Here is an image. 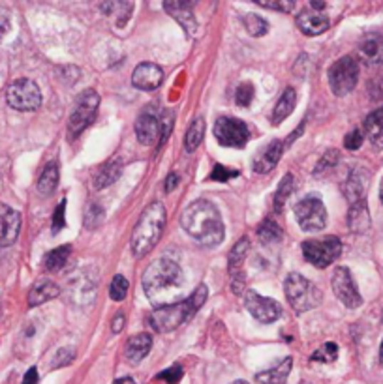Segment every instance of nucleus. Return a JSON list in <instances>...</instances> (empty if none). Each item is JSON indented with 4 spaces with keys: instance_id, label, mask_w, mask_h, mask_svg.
<instances>
[{
    "instance_id": "f257e3e1",
    "label": "nucleus",
    "mask_w": 383,
    "mask_h": 384,
    "mask_svg": "<svg viewBox=\"0 0 383 384\" xmlns=\"http://www.w3.org/2000/svg\"><path fill=\"white\" fill-rule=\"evenodd\" d=\"M184 272L171 259L150 262L143 274L145 294L156 307L177 304V298H181V292L184 291Z\"/></svg>"
},
{
    "instance_id": "f03ea898",
    "label": "nucleus",
    "mask_w": 383,
    "mask_h": 384,
    "mask_svg": "<svg viewBox=\"0 0 383 384\" xmlns=\"http://www.w3.org/2000/svg\"><path fill=\"white\" fill-rule=\"evenodd\" d=\"M182 229L205 247H214L224 240V221L211 201H194L181 218Z\"/></svg>"
},
{
    "instance_id": "7ed1b4c3",
    "label": "nucleus",
    "mask_w": 383,
    "mask_h": 384,
    "mask_svg": "<svg viewBox=\"0 0 383 384\" xmlns=\"http://www.w3.org/2000/svg\"><path fill=\"white\" fill-rule=\"evenodd\" d=\"M207 285H199L196 291L192 292L190 298H184L181 302L171 304V306L156 307L152 315L149 317V326L156 332H173L177 328L190 321L197 313V309L207 300Z\"/></svg>"
},
{
    "instance_id": "20e7f679",
    "label": "nucleus",
    "mask_w": 383,
    "mask_h": 384,
    "mask_svg": "<svg viewBox=\"0 0 383 384\" xmlns=\"http://www.w3.org/2000/svg\"><path fill=\"white\" fill-rule=\"evenodd\" d=\"M166 225V208L162 203L154 201L147 206L141 218L137 220V225L134 229V235H132V253L135 257L147 255L149 251H152V247L158 244L162 236V230Z\"/></svg>"
},
{
    "instance_id": "39448f33",
    "label": "nucleus",
    "mask_w": 383,
    "mask_h": 384,
    "mask_svg": "<svg viewBox=\"0 0 383 384\" xmlns=\"http://www.w3.org/2000/svg\"><path fill=\"white\" fill-rule=\"evenodd\" d=\"M171 126H173L171 111L156 113L154 109H149V111H143L135 120V135H137V141L145 146L162 144L169 135Z\"/></svg>"
},
{
    "instance_id": "423d86ee",
    "label": "nucleus",
    "mask_w": 383,
    "mask_h": 384,
    "mask_svg": "<svg viewBox=\"0 0 383 384\" xmlns=\"http://www.w3.org/2000/svg\"><path fill=\"white\" fill-rule=\"evenodd\" d=\"M284 292L290 306L297 313L310 311L321 302V291L316 287V283H312L310 279H306L305 276L295 274V272L285 277Z\"/></svg>"
},
{
    "instance_id": "0eeeda50",
    "label": "nucleus",
    "mask_w": 383,
    "mask_h": 384,
    "mask_svg": "<svg viewBox=\"0 0 383 384\" xmlns=\"http://www.w3.org/2000/svg\"><path fill=\"white\" fill-rule=\"evenodd\" d=\"M342 253V242L337 236H325L316 240L303 242V255L310 265L318 268H327L337 261Z\"/></svg>"
},
{
    "instance_id": "6e6552de",
    "label": "nucleus",
    "mask_w": 383,
    "mask_h": 384,
    "mask_svg": "<svg viewBox=\"0 0 383 384\" xmlns=\"http://www.w3.org/2000/svg\"><path fill=\"white\" fill-rule=\"evenodd\" d=\"M329 87L335 96H346L355 88L359 81V62L353 57H342L331 66L329 73Z\"/></svg>"
},
{
    "instance_id": "1a4fd4ad",
    "label": "nucleus",
    "mask_w": 383,
    "mask_h": 384,
    "mask_svg": "<svg viewBox=\"0 0 383 384\" xmlns=\"http://www.w3.org/2000/svg\"><path fill=\"white\" fill-rule=\"evenodd\" d=\"M6 100L8 105L17 111H36L42 105V92L31 79H17L8 88Z\"/></svg>"
},
{
    "instance_id": "9d476101",
    "label": "nucleus",
    "mask_w": 383,
    "mask_h": 384,
    "mask_svg": "<svg viewBox=\"0 0 383 384\" xmlns=\"http://www.w3.org/2000/svg\"><path fill=\"white\" fill-rule=\"evenodd\" d=\"M98 105L100 96L96 90H87V92H83L78 97L75 107H73L72 114H70V124H68L70 137H78L87 126L93 124L96 113H98Z\"/></svg>"
},
{
    "instance_id": "9b49d317",
    "label": "nucleus",
    "mask_w": 383,
    "mask_h": 384,
    "mask_svg": "<svg viewBox=\"0 0 383 384\" xmlns=\"http://www.w3.org/2000/svg\"><path fill=\"white\" fill-rule=\"evenodd\" d=\"M214 137L222 146L231 149H243L248 143L250 129L248 126L234 117H220L214 124Z\"/></svg>"
},
{
    "instance_id": "f8f14e48",
    "label": "nucleus",
    "mask_w": 383,
    "mask_h": 384,
    "mask_svg": "<svg viewBox=\"0 0 383 384\" xmlns=\"http://www.w3.org/2000/svg\"><path fill=\"white\" fill-rule=\"evenodd\" d=\"M295 218L299 221L300 229L306 230V233H318L327 225L325 205L321 203L320 197L310 195L295 206Z\"/></svg>"
},
{
    "instance_id": "ddd939ff",
    "label": "nucleus",
    "mask_w": 383,
    "mask_h": 384,
    "mask_svg": "<svg viewBox=\"0 0 383 384\" xmlns=\"http://www.w3.org/2000/svg\"><path fill=\"white\" fill-rule=\"evenodd\" d=\"M244 307L259 323H275L282 317V306L273 298H265L256 291H248L244 294Z\"/></svg>"
},
{
    "instance_id": "4468645a",
    "label": "nucleus",
    "mask_w": 383,
    "mask_h": 384,
    "mask_svg": "<svg viewBox=\"0 0 383 384\" xmlns=\"http://www.w3.org/2000/svg\"><path fill=\"white\" fill-rule=\"evenodd\" d=\"M332 292L337 294V298L342 304L350 309H355L362 304V298L359 294V289L355 285L352 277V272L346 267H340L332 274Z\"/></svg>"
},
{
    "instance_id": "2eb2a0df",
    "label": "nucleus",
    "mask_w": 383,
    "mask_h": 384,
    "mask_svg": "<svg viewBox=\"0 0 383 384\" xmlns=\"http://www.w3.org/2000/svg\"><path fill=\"white\" fill-rule=\"evenodd\" d=\"M250 250V240L246 236H243L241 240L234 246V250L229 251V277H231V291L235 294H241L244 291V274H243V262L246 259V253Z\"/></svg>"
},
{
    "instance_id": "dca6fc26",
    "label": "nucleus",
    "mask_w": 383,
    "mask_h": 384,
    "mask_svg": "<svg viewBox=\"0 0 383 384\" xmlns=\"http://www.w3.org/2000/svg\"><path fill=\"white\" fill-rule=\"evenodd\" d=\"M357 55L362 62H367L370 66L383 64V31L364 34L359 41Z\"/></svg>"
},
{
    "instance_id": "f3484780",
    "label": "nucleus",
    "mask_w": 383,
    "mask_h": 384,
    "mask_svg": "<svg viewBox=\"0 0 383 384\" xmlns=\"http://www.w3.org/2000/svg\"><path fill=\"white\" fill-rule=\"evenodd\" d=\"M21 230V215L11 206L0 205V247L11 246Z\"/></svg>"
},
{
    "instance_id": "a211bd4d",
    "label": "nucleus",
    "mask_w": 383,
    "mask_h": 384,
    "mask_svg": "<svg viewBox=\"0 0 383 384\" xmlns=\"http://www.w3.org/2000/svg\"><path fill=\"white\" fill-rule=\"evenodd\" d=\"M164 81V72L160 66L152 62H143L134 70L132 75V85L140 90H156Z\"/></svg>"
},
{
    "instance_id": "6ab92c4d",
    "label": "nucleus",
    "mask_w": 383,
    "mask_h": 384,
    "mask_svg": "<svg viewBox=\"0 0 383 384\" xmlns=\"http://www.w3.org/2000/svg\"><path fill=\"white\" fill-rule=\"evenodd\" d=\"M329 25H331V21L321 11L303 10L297 16V26L305 36H320L329 28Z\"/></svg>"
},
{
    "instance_id": "aec40b11",
    "label": "nucleus",
    "mask_w": 383,
    "mask_h": 384,
    "mask_svg": "<svg viewBox=\"0 0 383 384\" xmlns=\"http://www.w3.org/2000/svg\"><path fill=\"white\" fill-rule=\"evenodd\" d=\"M164 10L187 31V34H194V32H196L197 23L196 17H194V11H192L190 2H184V0H167V2H164Z\"/></svg>"
},
{
    "instance_id": "412c9836",
    "label": "nucleus",
    "mask_w": 383,
    "mask_h": 384,
    "mask_svg": "<svg viewBox=\"0 0 383 384\" xmlns=\"http://www.w3.org/2000/svg\"><path fill=\"white\" fill-rule=\"evenodd\" d=\"M282 152H284V144L282 141H273V143L263 149L254 158V171L259 174L271 173L278 165L280 158H282Z\"/></svg>"
},
{
    "instance_id": "4be33fe9",
    "label": "nucleus",
    "mask_w": 383,
    "mask_h": 384,
    "mask_svg": "<svg viewBox=\"0 0 383 384\" xmlns=\"http://www.w3.org/2000/svg\"><path fill=\"white\" fill-rule=\"evenodd\" d=\"M368 186V173H364L362 169H353L350 173L346 180V186H344V193H346V199L350 201V206L355 205V203H361L364 199V193H367Z\"/></svg>"
},
{
    "instance_id": "5701e85b",
    "label": "nucleus",
    "mask_w": 383,
    "mask_h": 384,
    "mask_svg": "<svg viewBox=\"0 0 383 384\" xmlns=\"http://www.w3.org/2000/svg\"><path fill=\"white\" fill-rule=\"evenodd\" d=\"M150 348H152V338H150V334H137V336L128 339V343H126L125 348V356L130 364L137 366L141 360L150 353Z\"/></svg>"
},
{
    "instance_id": "b1692460",
    "label": "nucleus",
    "mask_w": 383,
    "mask_h": 384,
    "mask_svg": "<svg viewBox=\"0 0 383 384\" xmlns=\"http://www.w3.org/2000/svg\"><path fill=\"white\" fill-rule=\"evenodd\" d=\"M291 366H293V360L291 356L284 358L282 362L275 366V368L267 369V371H259L256 375V383L258 384H285L288 383V377H290Z\"/></svg>"
},
{
    "instance_id": "393cba45",
    "label": "nucleus",
    "mask_w": 383,
    "mask_h": 384,
    "mask_svg": "<svg viewBox=\"0 0 383 384\" xmlns=\"http://www.w3.org/2000/svg\"><path fill=\"white\" fill-rule=\"evenodd\" d=\"M122 169H125V165H122V159L120 158H115L105 165H102L98 173L94 174V188L96 190H104V188L111 186L113 182H117Z\"/></svg>"
},
{
    "instance_id": "a878e982",
    "label": "nucleus",
    "mask_w": 383,
    "mask_h": 384,
    "mask_svg": "<svg viewBox=\"0 0 383 384\" xmlns=\"http://www.w3.org/2000/svg\"><path fill=\"white\" fill-rule=\"evenodd\" d=\"M61 294V289H58L57 283L53 282H38L34 287L28 292V306L36 307L40 304L47 302V300H53Z\"/></svg>"
},
{
    "instance_id": "bb28decb",
    "label": "nucleus",
    "mask_w": 383,
    "mask_h": 384,
    "mask_svg": "<svg viewBox=\"0 0 383 384\" xmlns=\"http://www.w3.org/2000/svg\"><path fill=\"white\" fill-rule=\"evenodd\" d=\"M364 135L376 146H383V105L368 114L364 120Z\"/></svg>"
},
{
    "instance_id": "cd10ccee",
    "label": "nucleus",
    "mask_w": 383,
    "mask_h": 384,
    "mask_svg": "<svg viewBox=\"0 0 383 384\" xmlns=\"http://www.w3.org/2000/svg\"><path fill=\"white\" fill-rule=\"evenodd\" d=\"M347 223H350V229L353 233H364L368 229V225H370V214H368L367 201L352 205L350 214H347Z\"/></svg>"
},
{
    "instance_id": "c85d7f7f",
    "label": "nucleus",
    "mask_w": 383,
    "mask_h": 384,
    "mask_svg": "<svg viewBox=\"0 0 383 384\" xmlns=\"http://www.w3.org/2000/svg\"><path fill=\"white\" fill-rule=\"evenodd\" d=\"M297 103V92L295 88L288 87L284 90V94L280 96L278 103L275 105V111H273V122L280 124L284 118L290 117L293 113V109H295Z\"/></svg>"
},
{
    "instance_id": "c756f323",
    "label": "nucleus",
    "mask_w": 383,
    "mask_h": 384,
    "mask_svg": "<svg viewBox=\"0 0 383 384\" xmlns=\"http://www.w3.org/2000/svg\"><path fill=\"white\" fill-rule=\"evenodd\" d=\"M58 164L51 161V164L46 165V169L42 171L40 178H38V191L42 195H51L53 191L57 190L58 186Z\"/></svg>"
},
{
    "instance_id": "7c9ffc66",
    "label": "nucleus",
    "mask_w": 383,
    "mask_h": 384,
    "mask_svg": "<svg viewBox=\"0 0 383 384\" xmlns=\"http://www.w3.org/2000/svg\"><path fill=\"white\" fill-rule=\"evenodd\" d=\"M72 255V246H61L57 250H51L43 259V267L49 272H58L66 267L68 259Z\"/></svg>"
},
{
    "instance_id": "2f4dec72",
    "label": "nucleus",
    "mask_w": 383,
    "mask_h": 384,
    "mask_svg": "<svg viewBox=\"0 0 383 384\" xmlns=\"http://www.w3.org/2000/svg\"><path fill=\"white\" fill-rule=\"evenodd\" d=\"M203 135H205V120H203V118H196V120L190 124L187 137H184V146H187L188 152H194V150L201 144Z\"/></svg>"
},
{
    "instance_id": "473e14b6",
    "label": "nucleus",
    "mask_w": 383,
    "mask_h": 384,
    "mask_svg": "<svg viewBox=\"0 0 383 384\" xmlns=\"http://www.w3.org/2000/svg\"><path fill=\"white\" fill-rule=\"evenodd\" d=\"M293 188H295V180H293V174H285L282 182H280L278 190L275 193V210L282 212L284 210L285 203L290 199V195L293 193Z\"/></svg>"
},
{
    "instance_id": "72a5a7b5",
    "label": "nucleus",
    "mask_w": 383,
    "mask_h": 384,
    "mask_svg": "<svg viewBox=\"0 0 383 384\" xmlns=\"http://www.w3.org/2000/svg\"><path fill=\"white\" fill-rule=\"evenodd\" d=\"M243 25L244 28L256 38L265 36V34L269 32V23H267L263 17L254 16V14H246V16H243Z\"/></svg>"
},
{
    "instance_id": "f704fd0d",
    "label": "nucleus",
    "mask_w": 383,
    "mask_h": 384,
    "mask_svg": "<svg viewBox=\"0 0 383 384\" xmlns=\"http://www.w3.org/2000/svg\"><path fill=\"white\" fill-rule=\"evenodd\" d=\"M258 238L263 244H267V242H278L282 238V229H280L276 221L265 220L258 229Z\"/></svg>"
},
{
    "instance_id": "c9c22d12",
    "label": "nucleus",
    "mask_w": 383,
    "mask_h": 384,
    "mask_svg": "<svg viewBox=\"0 0 383 384\" xmlns=\"http://www.w3.org/2000/svg\"><path fill=\"white\" fill-rule=\"evenodd\" d=\"M337 358H338V345L332 343V341L321 345L316 353L310 356V360H314V362H323V364H331V362H335Z\"/></svg>"
},
{
    "instance_id": "e433bc0d",
    "label": "nucleus",
    "mask_w": 383,
    "mask_h": 384,
    "mask_svg": "<svg viewBox=\"0 0 383 384\" xmlns=\"http://www.w3.org/2000/svg\"><path fill=\"white\" fill-rule=\"evenodd\" d=\"M128 294V279L125 276H117L113 277V282H111V287H109V297L113 298L115 302H122Z\"/></svg>"
},
{
    "instance_id": "4c0bfd02",
    "label": "nucleus",
    "mask_w": 383,
    "mask_h": 384,
    "mask_svg": "<svg viewBox=\"0 0 383 384\" xmlns=\"http://www.w3.org/2000/svg\"><path fill=\"white\" fill-rule=\"evenodd\" d=\"M254 100V85L252 82H241L235 92V103L238 107H248Z\"/></svg>"
},
{
    "instance_id": "58836bf2",
    "label": "nucleus",
    "mask_w": 383,
    "mask_h": 384,
    "mask_svg": "<svg viewBox=\"0 0 383 384\" xmlns=\"http://www.w3.org/2000/svg\"><path fill=\"white\" fill-rule=\"evenodd\" d=\"M102 220H104V208L96 205V203H93V205L88 206L87 214H85V227L94 229V227L100 225Z\"/></svg>"
},
{
    "instance_id": "ea45409f",
    "label": "nucleus",
    "mask_w": 383,
    "mask_h": 384,
    "mask_svg": "<svg viewBox=\"0 0 383 384\" xmlns=\"http://www.w3.org/2000/svg\"><path fill=\"white\" fill-rule=\"evenodd\" d=\"M238 176V171L228 169V167H224V165H214L213 174L209 176L211 180H216V182H228V180L235 178Z\"/></svg>"
},
{
    "instance_id": "a19ab883",
    "label": "nucleus",
    "mask_w": 383,
    "mask_h": 384,
    "mask_svg": "<svg viewBox=\"0 0 383 384\" xmlns=\"http://www.w3.org/2000/svg\"><path fill=\"white\" fill-rule=\"evenodd\" d=\"M337 161H338V152H337V150H335V149L327 150V152L323 154V158H321L320 161H318V167L314 169V173L320 174L321 171H325L327 167H332V165H337Z\"/></svg>"
},
{
    "instance_id": "79ce46f5",
    "label": "nucleus",
    "mask_w": 383,
    "mask_h": 384,
    "mask_svg": "<svg viewBox=\"0 0 383 384\" xmlns=\"http://www.w3.org/2000/svg\"><path fill=\"white\" fill-rule=\"evenodd\" d=\"M362 141H364V135H362L361 129H353V132H350V134L346 135V139H344V146H346L347 150H357L361 149Z\"/></svg>"
},
{
    "instance_id": "37998d69",
    "label": "nucleus",
    "mask_w": 383,
    "mask_h": 384,
    "mask_svg": "<svg viewBox=\"0 0 383 384\" xmlns=\"http://www.w3.org/2000/svg\"><path fill=\"white\" fill-rule=\"evenodd\" d=\"M181 377H182L181 366H171L169 369H166V371H162V373L158 375V379L166 380V383H169V384H177L179 380H181Z\"/></svg>"
},
{
    "instance_id": "c03bdc74",
    "label": "nucleus",
    "mask_w": 383,
    "mask_h": 384,
    "mask_svg": "<svg viewBox=\"0 0 383 384\" xmlns=\"http://www.w3.org/2000/svg\"><path fill=\"white\" fill-rule=\"evenodd\" d=\"M64 208H66V199L61 201V205L53 214V233H58V230H63L64 225H66V220H64Z\"/></svg>"
},
{
    "instance_id": "a18cd8bd",
    "label": "nucleus",
    "mask_w": 383,
    "mask_h": 384,
    "mask_svg": "<svg viewBox=\"0 0 383 384\" xmlns=\"http://www.w3.org/2000/svg\"><path fill=\"white\" fill-rule=\"evenodd\" d=\"M258 4L276 11H291L295 8V2H290V0H288V2H285V0H273V2H258Z\"/></svg>"
},
{
    "instance_id": "49530a36",
    "label": "nucleus",
    "mask_w": 383,
    "mask_h": 384,
    "mask_svg": "<svg viewBox=\"0 0 383 384\" xmlns=\"http://www.w3.org/2000/svg\"><path fill=\"white\" fill-rule=\"evenodd\" d=\"M73 360V351L72 348H61L55 356V362H53V368H63V366H68Z\"/></svg>"
},
{
    "instance_id": "de8ad7c7",
    "label": "nucleus",
    "mask_w": 383,
    "mask_h": 384,
    "mask_svg": "<svg viewBox=\"0 0 383 384\" xmlns=\"http://www.w3.org/2000/svg\"><path fill=\"white\" fill-rule=\"evenodd\" d=\"M125 313H117V317L113 319V323H111V330H113L115 334L122 332V328H125Z\"/></svg>"
},
{
    "instance_id": "09e8293b",
    "label": "nucleus",
    "mask_w": 383,
    "mask_h": 384,
    "mask_svg": "<svg viewBox=\"0 0 383 384\" xmlns=\"http://www.w3.org/2000/svg\"><path fill=\"white\" fill-rule=\"evenodd\" d=\"M8 28H10V17H8V14H6L4 10H0V36L6 34Z\"/></svg>"
},
{
    "instance_id": "8fccbe9b",
    "label": "nucleus",
    "mask_w": 383,
    "mask_h": 384,
    "mask_svg": "<svg viewBox=\"0 0 383 384\" xmlns=\"http://www.w3.org/2000/svg\"><path fill=\"white\" fill-rule=\"evenodd\" d=\"M177 182H179V176H177L175 173H169L166 178V186H164V190H166V193H171L173 191V188L177 186Z\"/></svg>"
},
{
    "instance_id": "3c124183",
    "label": "nucleus",
    "mask_w": 383,
    "mask_h": 384,
    "mask_svg": "<svg viewBox=\"0 0 383 384\" xmlns=\"http://www.w3.org/2000/svg\"><path fill=\"white\" fill-rule=\"evenodd\" d=\"M23 384H38V371L36 368H31L26 371L25 379H23Z\"/></svg>"
},
{
    "instance_id": "603ef678",
    "label": "nucleus",
    "mask_w": 383,
    "mask_h": 384,
    "mask_svg": "<svg viewBox=\"0 0 383 384\" xmlns=\"http://www.w3.org/2000/svg\"><path fill=\"white\" fill-rule=\"evenodd\" d=\"M115 384H135V380L130 379V377H122V379L115 380Z\"/></svg>"
},
{
    "instance_id": "864d4df0",
    "label": "nucleus",
    "mask_w": 383,
    "mask_h": 384,
    "mask_svg": "<svg viewBox=\"0 0 383 384\" xmlns=\"http://www.w3.org/2000/svg\"><path fill=\"white\" fill-rule=\"evenodd\" d=\"M379 199H382V205H383V180H382V186H379Z\"/></svg>"
},
{
    "instance_id": "5fc2aeb1",
    "label": "nucleus",
    "mask_w": 383,
    "mask_h": 384,
    "mask_svg": "<svg viewBox=\"0 0 383 384\" xmlns=\"http://www.w3.org/2000/svg\"><path fill=\"white\" fill-rule=\"evenodd\" d=\"M379 360H382V366H383V341H382V351H379Z\"/></svg>"
},
{
    "instance_id": "6e6d98bb",
    "label": "nucleus",
    "mask_w": 383,
    "mask_h": 384,
    "mask_svg": "<svg viewBox=\"0 0 383 384\" xmlns=\"http://www.w3.org/2000/svg\"><path fill=\"white\" fill-rule=\"evenodd\" d=\"M231 384H248V383H246V380H235V383H231Z\"/></svg>"
},
{
    "instance_id": "4d7b16f0",
    "label": "nucleus",
    "mask_w": 383,
    "mask_h": 384,
    "mask_svg": "<svg viewBox=\"0 0 383 384\" xmlns=\"http://www.w3.org/2000/svg\"><path fill=\"white\" fill-rule=\"evenodd\" d=\"M300 384H308V383H300Z\"/></svg>"
}]
</instances>
